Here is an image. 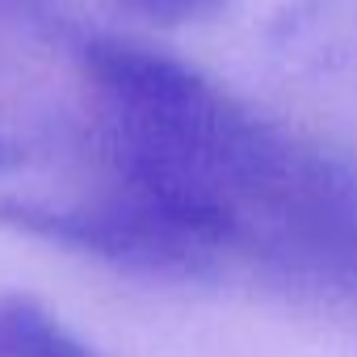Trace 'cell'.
I'll use <instances>...</instances> for the list:
<instances>
[{"mask_svg":"<svg viewBox=\"0 0 357 357\" xmlns=\"http://www.w3.org/2000/svg\"><path fill=\"white\" fill-rule=\"evenodd\" d=\"M80 63L126 122L130 143L164 151L194 172L206 164H257L265 155L252 114L181 59L130 38L97 34L80 47Z\"/></svg>","mask_w":357,"mask_h":357,"instance_id":"6da1fadb","label":"cell"},{"mask_svg":"<svg viewBox=\"0 0 357 357\" xmlns=\"http://www.w3.org/2000/svg\"><path fill=\"white\" fill-rule=\"evenodd\" d=\"M0 227L76 248L93 261L135 269V273H202L211 265V248L176 231L155 211L139 206L126 194L105 202H76V206H47L30 198H0Z\"/></svg>","mask_w":357,"mask_h":357,"instance_id":"7a4b0ae2","label":"cell"},{"mask_svg":"<svg viewBox=\"0 0 357 357\" xmlns=\"http://www.w3.org/2000/svg\"><path fill=\"white\" fill-rule=\"evenodd\" d=\"M0 357H97L30 294H0Z\"/></svg>","mask_w":357,"mask_h":357,"instance_id":"3957f363","label":"cell"},{"mask_svg":"<svg viewBox=\"0 0 357 357\" xmlns=\"http://www.w3.org/2000/svg\"><path fill=\"white\" fill-rule=\"evenodd\" d=\"M118 5L155 26H190V22H206L223 13L231 0H118Z\"/></svg>","mask_w":357,"mask_h":357,"instance_id":"277c9868","label":"cell"}]
</instances>
